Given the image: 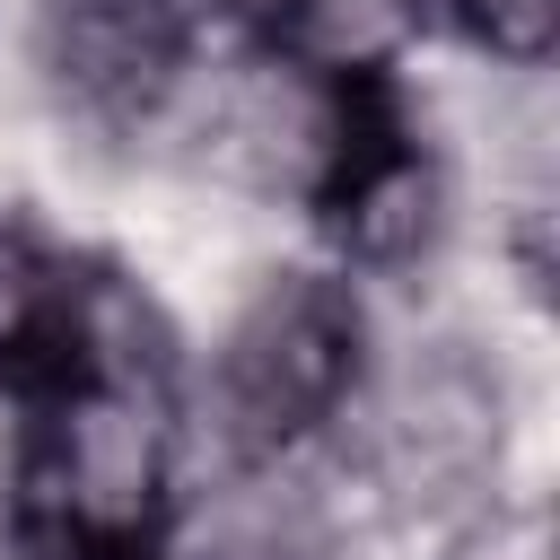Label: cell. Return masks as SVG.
<instances>
[{"instance_id": "cell-1", "label": "cell", "mask_w": 560, "mask_h": 560, "mask_svg": "<svg viewBox=\"0 0 560 560\" xmlns=\"http://www.w3.org/2000/svg\"><path fill=\"white\" fill-rule=\"evenodd\" d=\"M18 472L35 560H149L166 525V394L131 341L96 315L88 350L44 376Z\"/></svg>"}, {"instance_id": "cell-2", "label": "cell", "mask_w": 560, "mask_h": 560, "mask_svg": "<svg viewBox=\"0 0 560 560\" xmlns=\"http://www.w3.org/2000/svg\"><path fill=\"white\" fill-rule=\"evenodd\" d=\"M350 368H359V306L341 280H315V271H289L271 280L228 350H219V429L245 464H271L280 446H298L315 420H332V402L350 394Z\"/></svg>"}, {"instance_id": "cell-3", "label": "cell", "mask_w": 560, "mask_h": 560, "mask_svg": "<svg viewBox=\"0 0 560 560\" xmlns=\"http://www.w3.org/2000/svg\"><path fill=\"white\" fill-rule=\"evenodd\" d=\"M192 52L184 0H44V61L96 114H149Z\"/></svg>"}, {"instance_id": "cell-4", "label": "cell", "mask_w": 560, "mask_h": 560, "mask_svg": "<svg viewBox=\"0 0 560 560\" xmlns=\"http://www.w3.org/2000/svg\"><path fill=\"white\" fill-rule=\"evenodd\" d=\"M158 560H341V542L306 481L245 464L158 534Z\"/></svg>"}, {"instance_id": "cell-5", "label": "cell", "mask_w": 560, "mask_h": 560, "mask_svg": "<svg viewBox=\"0 0 560 560\" xmlns=\"http://www.w3.org/2000/svg\"><path fill=\"white\" fill-rule=\"evenodd\" d=\"M464 18L499 44V52H516V61H534L542 44H551V18H560V0H464Z\"/></svg>"}]
</instances>
